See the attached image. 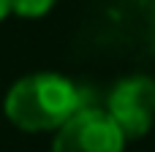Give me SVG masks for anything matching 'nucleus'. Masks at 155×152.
Here are the masks:
<instances>
[{"mask_svg":"<svg viewBox=\"0 0 155 152\" xmlns=\"http://www.w3.org/2000/svg\"><path fill=\"white\" fill-rule=\"evenodd\" d=\"M5 117L25 133L57 131L82 109V95L71 79L54 71L27 73L8 90L3 101Z\"/></svg>","mask_w":155,"mask_h":152,"instance_id":"obj_1","label":"nucleus"},{"mask_svg":"<svg viewBox=\"0 0 155 152\" xmlns=\"http://www.w3.org/2000/svg\"><path fill=\"white\" fill-rule=\"evenodd\" d=\"M125 136L106 109H79L54 131L52 152H123Z\"/></svg>","mask_w":155,"mask_h":152,"instance_id":"obj_2","label":"nucleus"},{"mask_svg":"<svg viewBox=\"0 0 155 152\" xmlns=\"http://www.w3.org/2000/svg\"><path fill=\"white\" fill-rule=\"evenodd\" d=\"M106 114L117 122L125 141L142 139L155 122V79L144 73L120 79L109 92Z\"/></svg>","mask_w":155,"mask_h":152,"instance_id":"obj_3","label":"nucleus"},{"mask_svg":"<svg viewBox=\"0 0 155 152\" xmlns=\"http://www.w3.org/2000/svg\"><path fill=\"white\" fill-rule=\"evenodd\" d=\"M57 0H8L11 14L22 16V19H38L44 14H49L54 8Z\"/></svg>","mask_w":155,"mask_h":152,"instance_id":"obj_4","label":"nucleus"},{"mask_svg":"<svg viewBox=\"0 0 155 152\" xmlns=\"http://www.w3.org/2000/svg\"><path fill=\"white\" fill-rule=\"evenodd\" d=\"M8 14H11V8H8V0H0V22H3Z\"/></svg>","mask_w":155,"mask_h":152,"instance_id":"obj_5","label":"nucleus"}]
</instances>
